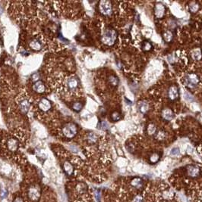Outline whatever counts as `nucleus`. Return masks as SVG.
<instances>
[{
	"label": "nucleus",
	"instance_id": "7",
	"mask_svg": "<svg viewBox=\"0 0 202 202\" xmlns=\"http://www.w3.org/2000/svg\"><path fill=\"white\" fill-rule=\"evenodd\" d=\"M18 106H19V108L23 114H27L30 109V103L27 98H21V99L18 100Z\"/></svg>",
	"mask_w": 202,
	"mask_h": 202
},
{
	"label": "nucleus",
	"instance_id": "1",
	"mask_svg": "<svg viewBox=\"0 0 202 202\" xmlns=\"http://www.w3.org/2000/svg\"><path fill=\"white\" fill-rule=\"evenodd\" d=\"M78 87H79V80L77 77L71 75L65 78L64 81V88L65 91L74 95L78 90Z\"/></svg>",
	"mask_w": 202,
	"mask_h": 202
},
{
	"label": "nucleus",
	"instance_id": "4",
	"mask_svg": "<svg viewBox=\"0 0 202 202\" xmlns=\"http://www.w3.org/2000/svg\"><path fill=\"white\" fill-rule=\"evenodd\" d=\"M99 9L103 15H110L112 11V4L109 1H106V0L100 1L99 5Z\"/></svg>",
	"mask_w": 202,
	"mask_h": 202
},
{
	"label": "nucleus",
	"instance_id": "19",
	"mask_svg": "<svg viewBox=\"0 0 202 202\" xmlns=\"http://www.w3.org/2000/svg\"><path fill=\"white\" fill-rule=\"evenodd\" d=\"M192 57L194 60H200L202 57L201 50L200 49H196L192 52Z\"/></svg>",
	"mask_w": 202,
	"mask_h": 202
},
{
	"label": "nucleus",
	"instance_id": "27",
	"mask_svg": "<svg viewBox=\"0 0 202 202\" xmlns=\"http://www.w3.org/2000/svg\"><path fill=\"white\" fill-rule=\"evenodd\" d=\"M111 118L113 121H118L121 119V114L117 112V111H115L111 115Z\"/></svg>",
	"mask_w": 202,
	"mask_h": 202
},
{
	"label": "nucleus",
	"instance_id": "21",
	"mask_svg": "<svg viewBox=\"0 0 202 202\" xmlns=\"http://www.w3.org/2000/svg\"><path fill=\"white\" fill-rule=\"evenodd\" d=\"M156 127H155V125L153 124H150L147 126V133L149 135H153L156 133Z\"/></svg>",
	"mask_w": 202,
	"mask_h": 202
},
{
	"label": "nucleus",
	"instance_id": "26",
	"mask_svg": "<svg viewBox=\"0 0 202 202\" xmlns=\"http://www.w3.org/2000/svg\"><path fill=\"white\" fill-rule=\"evenodd\" d=\"M109 83H110L112 86H115L118 85V80L117 77H115V76H110L109 77Z\"/></svg>",
	"mask_w": 202,
	"mask_h": 202
},
{
	"label": "nucleus",
	"instance_id": "32",
	"mask_svg": "<svg viewBox=\"0 0 202 202\" xmlns=\"http://www.w3.org/2000/svg\"><path fill=\"white\" fill-rule=\"evenodd\" d=\"M95 194H96V198H97V202H100V192L99 191H97Z\"/></svg>",
	"mask_w": 202,
	"mask_h": 202
},
{
	"label": "nucleus",
	"instance_id": "22",
	"mask_svg": "<svg viewBox=\"0 0 202 202\" xmlns=\"http://www.w3.org/2000/svg\"><path fill=\"white\" fill-rule=\"evenodd\" d=\"M142 49L144 51H146V52H149L150 50H151L152 49V45L150 42L148 41H145L142 44Z\"/></svg>",
	"mask_w": 202,
	"mask_h": 202
},
{
	"label": "nucleus",
	"instance_id": "34",
	"mask_svg": "<svg viewBox=\"0 0 202 202\" xmlns=\"http://www.w3.org/2000/svg\"><path fill=\"white\" fill-rule=\"evenodd\" d=\"M32 79H33V80H34V81H36V80H38V79H39V76H38V74H37V73H34V74L32 76Z\"/></svg>",
	"mask_w": 202,
	"mask_h": 202
},
{
	"label": "nucleus",
	"instance_id": "14",
	"mask_svg": "<svg viewBox=\"0 0 202 202\" xmlns=\"http://www.w3.org/2000/svg\"><path fill=\"white\" fill-rule=\"evenodd\" d=\"M163 38H164V40L166 42V43H171L172 40L173 39V33L170 31V30H167L166 32L164 33L163 34Z\"/></svg>",
	"mask_w": 202,
	"mask_h": 202
},
{
	"label": "nucleus",
	"instance_id": "33",
	"mask_svg": "<svg viewBox=\"0 0 202 202\" xmlns=\"http://www.w3.org/2000/svg\"><path fill=\"white\" fill-rule=\"evenodd\" d=\"M134 202H142V197L141 196H137L135 198V201Z\"/></svg>",
	"mask_w": 202,
	"mask_h": 202
},
{
	"label": "nucleus",
	"instance_id": "5",
	"mask_svg": "<svg viewBox=\"0 0 202 202\" xmlns=\"http://www.w3.org/2000/svg\"><path fill=\"white\" fill-rule=\"evenodd\" d=\"M199 82V79L195 73H189L185 76V83L188 88H194Z\"/></svg>",
	"mask_w": 202,
	"mask_h": 202
},
{
	"label": "nucleus",
	"instance_id": "13",
	"mask_svg": "<svg viewBox=\"0 0 202 202\" xmlns=\"http://www.w3.org/2000/svg\"><path fill=\"white\" fill-rule=\"evenodd\" d=\"M162 117L166 120H172L174 118V114L170 108H165L162 111Z\"/></svg>",
	"mask_w": 202,
	"mask_h": 202
},
{
	"label": "nucleus",
	"instance_id": "9",
	"mask_svg": "<svg viewBox=\"0 0 202 202\" xmlns=\"http://www.w3.org/2000/svg\"><path fill=\"white\" fill-rule=\"evenodd\" d=\"M7 148L12 152H15L18 148V141L15 139H9L6 142Z\"/></svg>",
	"mask_w": 202,
	"mask_h": 202
},
{
	"label": "nucleus",
	"instance_id": "25",
	"mask_svg": "<svg viewBox=\"0 0 202 202\" xmlns=\"http://www.w3.org/2000/svg\"><path fill=\"white\" fill-rule=\"evenodd\" d=\"M166 137V133L162 131V130H159L156 134V139L158 140H164Z\"/></svg>",
	"mask_w": 202,
	"mask_h": 202
},
{
	"label": "nucleus",
	"instance_id": "15",
	"mask_svg": "<svg viewBox=\"0 0 202 202\" xmlns=\"http://www.w3.org/2000/svg\"><path fill=\"white\" fill-rule=\"evenodd\" d=\"M63 168H64V170L65 171V173L68 175L70 176V175H71L73 173V166L71 164V163L68 162V161H66V162L64 163Z\"/></svg>",
	"mask_w": 202,
	"mask_h": 202
},
{
	"label": "nucleus",
	"instance_id": "36",
	"mask_svg": "<svg viewBox=\"0 0 202 202\" xmlns=\"http://www.w3.org/2000/svg\"><path fill=\"white\" fill-rule=\"evenodd\" d=\"M2 13H3V9H2L1 6H0V15H1Z\"/></svg>",
	"mask_w": 202,
	"mask_h": 202
},
{
	"label": "nucleus",
	"instance_id": "30",
	"mask_svg": "<svg viewBox=\"0 0 202 202\" xmlns=\"http://www.w3.org/2000/svg\"><path fill=\"white\" fill-rule=\"evenodd\" d=\"M179 154V148H173L171 150V154L173 156H176Z\"/></svg>",
	"mask_w": 202,
	"mask_h": 202
},
{
	"label": "nucleus",
	"instance_id": "17",
	"mask_svg": "<svg viewBox=\"0 0 202 202\" xmlns=\"http://www.w3.org/2000/svg\"><path fill=\"white\" fill-rule=\"evenodd\" d=\"M39 196V191L36 188H31L30 190V193H29V197H30L31 200H36Z\"/></svg>",
	"mask_w": 202,
	"mask_h": 202
},
{
	"label": "nucleus",
	"instance_id": "6",
	"mask_svg": "<svg viewBox=\"0 0 202 202\" xmlns=\"http://www.w3.org/2000/svg\"><path fill=\"white\" fill-rule=\"evenodd\" d=\"M38 108L42 112H47L52 108L50 102L47 98H41L38 102Z\"/></svg>",
	"mask_w": 202,
	"mask_h": 202
},
{
	"label": "nucleus",
	"instance_id": "12",
	"mask_svg": "<svg viewBox=\"0 0 202 202\" xmlns=\"http://www.w3.org/2000/svg\"><path fill=\"white\" fill-rule=\"evenodd\" d=\"M29 46L31 49L36 50V51H39L42 49V44H41V43H40L39 40L37 39H34L32 40V41H30Z\"/></svg>",
	"mask_w": 202,
	"mask_h": 202
},
{
	"label": "nucleus",
	"instance_id": "16",
	"mask_svg": "<svg viewBox=\"0 0 202 202\" xmlns=\"http://www.w3.org/2000/svg\"><path fill=\"white\" fill-rule=\"evenodd\" d=\"M188 174L191 176H196L198 173H199V169L197 167H195V166H190L188 167Z\"/></svg>",
	"mask_w": 202,
	"mask_h": 202
},
{
	"label": "nucleus",
	"instance_id": "24",
	"mask_svg": "<svg viewBox=\"0 0 202 202\" xmlns=\"http://www.w3.org/2000/svg\"><path fill=\"white\" fill-rule=\"evenodd\" d=\"M82 107H83V105H82V104L80 103V102H74L73 104L72 108H73L74 111L78 112V111H80V110L82 109Z\"/></svg>",
	"mask_w": 202,
	"mask_h": 202
},
{
	"label": "nucleus",
	"instance_id": "10",
	"mask_svg": "<svg viewBox=\"0 0 202 202\" xmlns=\"http://www.w3.org/2000/svg\"><path fill=\"white\" fill-rule=\"evenodd\" d=\"M169 98L172 101H174L179 97V89L176 86H172L168 91Z\"/></svg>",
	"mask_w": 202,
	"mask_h": 202
},
{
	"label": "nucleus",
	"instance_id": "29",
	"mask_svg": "<svg viewBox=\"0 0 202 202\" xmlns=\"http://www.w3.org/2000/svg\"><path fill=\"white\" fill-rule=\"evenodd\" d=\"M159 155L156 153H154L153 154L151 155L150 160V161H151L152 163H156V162H157V161L159 160Z\"/></svg>",
	"mask_w": 202,
	"mask_h": 202
},
{
	"label": "nucleus",
	"instance_id": "8",
	"mask_svg": "<svg viewBox=\"0 0 202 202\" xmlns=\"http://www.w3.org/2000/svg\"><path fill=\"white\" fill-rule=\"evenodd\" d=\"M166 9L162 3H157L154 8V15L157 18H162L165 15Z\"/></svg>",
	"mask_w": 202,
	"mask_h": 202
},
{
	"label": "nucleus",
	"instance_id": "31",
	"mask_svg": "<svg viewBox=\"0 0 202 202\" xmlns=\"http://www.w3.org/2000/svg\"><path fill=\"white\" fill-rule=\"evenodd\" d=\"M8 195V191L6 189H4L3 190L2 193H1V198L3 199V198H6Z\"/></svg>",
	"mask_w": 202,
	"mask_h": 202
},
{
	"label": "nucleus",
	"instance_id": "20",
	"mask_svg": "<svg viewBox=\"0 0 202 202\" xmlns=\"http://www.w3.org/2000/svg\"><path fill=\"white\" fill-rule=\"evenodd\" d=\"M199 9V5L196 2H192L189 5V10L192 13H196Z\"/></svg>",
	"mask_w": 202,
	"mask_h": 202
},
{
	"label": "nucleus",
	"instance_id": "28",
	"mask_svg": "<svg viewBox=\"0 0 202 202\" xmlns=\"http://www.w3.org/2000/svg\"><path fill=\"white\" fill-rule=\"evenodd\" d=\"M132 184L135 186L136 188H138L140 186H141V184H142V181L141 179L139 178H135V179H133V181L132 182Z\"/></svg>",
	"mask_w": 202,
	"mask_h": 202
},
{
	"label": "nucleus",
	"instance_id": "35",
	"mask_svg": "<svg viewBox=\"0 0 202 202\" xmlns=\"http://www.w3.org/2000/svg\"><path fill=\"white\" fill-rule=\"evenodd\" d=\"M14 202H23V199L21 198V197H17L15 200V201Z\"/></svg>",
	"mask_w": 202,
	"mask_h": 202
},
{
	"label": "nucleus",
	"instance_id": "11",
	"mask_svg": "<svg viewBox=\"0 0 202 202\" xmlns=\"http://www.w3.org/2000/svg\"><path fill=\"white\" fill-rule=\"evenodd\" d=\"M33 89L37 93H44L46 92V86L42 81H36L33 85Z\"/></svg>",
	"mask_w": 202,
	"mask_h": 202
},
{
	"label": "nucleus",
	"instance_id": "23",
	"mask_svg": "<svg viewBox=\"0 0 202 202\" xmlns=\"http://www.w3.org/2000/svg\"><path fill=\"white\" fill-rule=\"evenodd\" d=\"M97 137L94 133H90L88 136V140L90 143H94L97 142Z\"/></svg>",
	"mask_w": 202,
	"mask_h": 202
},
{
	"label": "nucleus",
	"instance_id": "2",
	"mask_svg": "<svg viewBox=\"0 0 202 202\" xmlns=\"http://www.w3.org/2000/svg\"><path fill=\"white\" fill-rule=\"evenodd\" d=\"M116 32L113 29L107 28L103 31L102 36V42L107 46H112L114 44L116 39Z\"/></svg>",
	"mask_w": 202,
	"mask_h": 202
},
{
	"label": "nucleus",
	"instance_id": "3",
	"mask_svg": "<svg viewBox=\"0 0 202 202\" xmlns=\"http://www.w3.org/2000/svg\"><path fill=\"white\" fill-rule=\"evenodd\" d=\"M62 131L65 137L67 139H72L76 136L77 133V128L74 124L68 123L63 126Z\"/></svg>",
	"mask_w": 202,
	"mask_h": 202
},
{
	"label": "nucleus",
	"instance_id": "18",
	"mask_svg": "<svg viewBox=\"0 0 202 202\" xmlns=\"http://www.w3.org/2000/svg\"><path fill=\"white\" fill-rule=\"evenodd\" d=\"M138 108L140 110V111L143 114H145L147 111H148V108H149V105L147 102H139L138 104Z\"/></svg>",
	"mask_w": 202,
	"mask_h": 202
}]
</instances>
